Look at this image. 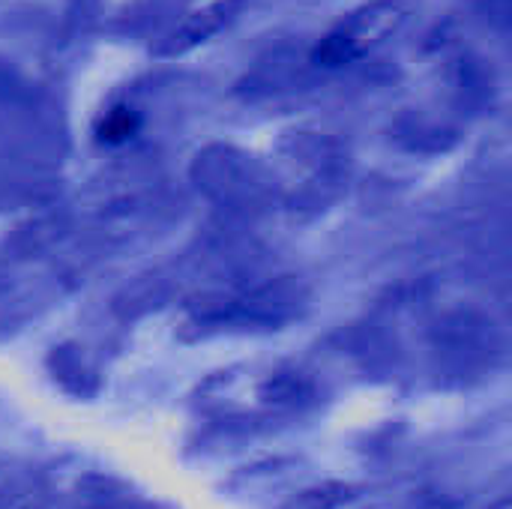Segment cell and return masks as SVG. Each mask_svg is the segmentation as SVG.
Masks as SVG:
<instances>
[{"instance_id": "cell-2", "label": "cell", "mask_w": 512, "mask_h": 509, "mask_svg": "<svg viewBox=\"0 0 512 509\" xmlns=\"http://www.w3.org/2000/svg\"><path fill=\"white\" fill-rule=\"evenodd\" d=\"M138 126H141V120H138V114L129 105H114L111 111H105L99 117L96 138L102 144H123V141H129L138 132Z\"/></svg>"}, {"instance_id": "cell-1", "label": "cell", "mask_w": 512, "mask_h": 509, "mask_svg": "<svg viewBox=\"0 0 512 509\" xmlns=\"http://www.w3.org/2000/svg\"><path fill=\"white\" fill-rule=\"evenodd\" d=\"M237 6H240V0H216V3H210V6H204L201 12L189 15V18L180 24V30H174V36H171V42H168V51H171V54H174V51H186V48H192V45L210 39L213 33H219V30L225 27V21L231 18V12H234Z\"/></svg>"}]
</instances>
